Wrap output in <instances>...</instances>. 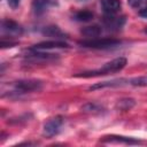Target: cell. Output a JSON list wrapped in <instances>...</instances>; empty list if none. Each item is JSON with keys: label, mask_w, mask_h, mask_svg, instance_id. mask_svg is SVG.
Masks as SVG:
<instances>
[{"label": "cell", "mask_w": 147, "mask_h": 147, "mask_svg": "<svg viewBox=\"0 0 147 147\" xmlns=\"http://www.w3.org/2000/svg\"><path fill=\"white\" fill-rule=\"evenodd\" d=\"M15 87L21 92L38 91L42 87V82L38 79H21L15 83Z\"/></svg>", "instance_id": "cell-4"}, {"label": "cell", "mask_w": 147, "mask_h": 147, "mask_svg": "<svg viewBox=\"0 0 147 147\" xmlns=\"http://www.w3.org/2000/svg\"><path fill=\"white\" fill-rule=\"evenodd\" d=\"M101 8L106 14H116L121 9L119 0H101Z\"/></svg>", "instance_id": "cell-11"}, {"label": "cell", "mask_w": 147, "mask_h": 147, "mask_svg": "<svg viewBox=\"0 0 147 147\" xmlns=\"http://www.w3.org/2000/svg\"><path fill=\"white\" fill-rule=\"evenodd\" d=\"M42 33L48 36V37H54V38H63L65 34L61 31V29L56 25H49V26H46L44 30H42Z\"/></svg>", "instance_id": "cell-12"}, {"label": "cell", "mask_w": 147, "mask_h": 147, "mask_svg": "<svg viewBox=\"0 0 147 147\" xmlns=\"http://www.w3.org/2000/svg\"><path fill=\"white\" fill-rule=\"evenodd\" d=\"M75 20L78 22H88L93 18V14L88 10H80L78 13L75 14Z\"/></svg>", "instance_id": "cell-15"}, {"label": "cell", "mask_w": 147, "mask_h": 147, "mask_svg": "<svg viewBox=\"0 0 147 147\" xmlns=\"http://www.w3.org/2000/svg\"><path fill=\"white\" fill-rule=\"evenodd\" d=\"M69 45L65 41L62 40H48V41H42L37 45H34L33 49L37 51H42V49H51V48H68Z\"/></svg>", "instance_id": "cell-7"}, {"label": "cell", "mask_w": 147, "mask_h": 147, "mask_svg": "<svg viewBox=\"0 0 147 147\" xmlns=\"http://www.w3.org/2000/svg\"><path fill=\"white\" fill-rule=\"evenodd\" d=\"M101 142H116V144H126V145H138L140 144L139 140L133 138L123 137V136H106L101 139Z\"/></svg>", "instance_id": "cell-8"}, {"label": "cell", "mask_w": 147, "mask_h": 147, "mask_svg": "<svg viewBox=\"0 0 147 147\" xmlns=\"http://www.w3.org/2000/svg\"><path fill=\"white\" fill-rule=\"evenodd\" d=\"M127 84H129V79L119 78V79H113V80H108V82L96 83V84L90 86V90H98V88H105V87H118V86H123V85H127Z\"/></svg>", "instance_id": "cell-9"}, {"label": "cell", "mask_w": 147, "mask_h": 147, "mask_svg": "<svg viewBox=\"0 0 147 147\" xmlns=\"http://www.w3.org/2000/svg\"><path fill=\"white\" fill-rule=\"evenodd\" d=\"M16 45V42H11V41H9V42H6V41H1V47L2 48H5V47H13V46H15Z\"/></svg>", "instance_id": "cell-20"}, {"label": "cell", "mask_w": 147, "mask_h": 147, "mask_svg": "<svg viewBox=\"0 0 147 147\" xmlns=\"http://www.w3.org/2000/svg\"><path fill=\"white\" fill-rule=\"evenodd\" d=\"M127 2L132 8L142 9V8L147 7V0H127Z\"/></svg>", "instance_id": "cell-18"}, {"label": "cell", "mask_w": 147, "mask_h": 147, "mask_svg": "<svg viewBox=\"0 0 147 147\" xmlns=\"http://www.w3.org/2000/svg\"><path fill=\"white\" fill-rule=\"evenodd\" d=\"M121 44V40L118 39H114V38H102V39H98V38H92V39H87V40H82L79 41V45H82L83 47H88V48H110V47H115L117 45Z\"/></svg>", "instance_id": "cell-2"}, {"label": "cell", "mask_w": 147, "mask_h": 147, "mask_svg": "<svg viewBox=\"0 0 147 147\" xmlns=\"http://www.w3.org/2000/svg\"><path fill=\"white\" fill-rule=\"evenodd\" d=\"M101 28L99 25H91V26H86L82 30V33L85 36V37H88L90 39L92 38H95L98 37L100 33H101Z\"/></svg>", "instance_id": "cell-14"}, {"label": "cell", "mask_w": 147, "mask_h": 147, "mask_svg": "<svg viewBox=\"0 0 147 147\" xmlns=\"http://www.w3.org/2000/svg\"><path fill=\"white\" fill-rule=\"evenodd\" d=\"M55 3V0H33L32 1V9L33 13L37 15L44 14L51 6Z\"/></svg>", "instance_id": "cell-10"}, {"label": "cell", "mask_w": 147, "mask_h": 147, "mask_svg": "<svg viewBox=\"0 0 147 147\" xmlns=\"http://www.w3.org/2000/svg\"><path fill=\"white\" fill-rule=\"evenodd\" d=\"M82 110L85 113H100L101 107L95 105V103H86L85 106L82 107Z\"/></svg>", "instance_id": "cell-17"}, {"label": "cell", "mask_w": 147, "mask_h": 147, "mask_svg": "<svg viewBox=\"0 0 147 147\" xmlns=\"http://www.w3.org/2000/svg\"><path fill=\"white\" fill-rule=\"evenodd\" d=\"M139 16H141L144 18H147V7H145V8L139 10Z\"/></svg>", "instance_id": "cell-21"}, {"label": "cell", "mask_w": 147, "mask_h": 147, "mask_svg": "<svg viewBox=\"0 0 147 147\" xmlns=\"http://www.w3.org/2000/svg\"><path fill=\"white\" fill-rule=\"evenodd\" d=\"M1 30L3 33H7L9 36H21L23 33V28L11 20H3L1 23Z\"/></svg>", "instance_id": "cell-5"}, {"label": "cell", "mask_w": 147, "mask_h": 147, "mask_svg": "<svg viewBox=\"0 0 147 147\" xmlns=\"http://www.w3.org/2000/svg\"><path fill=\"white\" fill-rule=\"evenodd\" d=\"M7 2H8V5H9V7H10V8L15 9V8H17V7H18V5H20L21 0H7Z\"/></svg>", "instance_id": "cell-19"}, {"label": "cell", "mask_w": 147, "mask_h": 147, "mask_svg": "<svg viewBox=\"0 0 147 147\" xmlns=\"http://www.w3.org/2000/svg\"><path fill=\"white\" fill-rule=\"evenodd\" d=\"M126 65V59L125 57H116L107 63H105L101 68L95 69V70H91V71H84L80 74L75 75L76 77H94V76H103V75H108V74H114L117 71H121L124 67Z\"/></svg>", "instance_id": "cell-1"}, {"label": "cell", "mask_w": 147, "mask_h": 147, "mask_svg": "<svg viewBox=\"0 0 147 147\" xmlns=\"http://www.w3.org/2000/svg\"><path fill=\"white\" fill-rule=\"evenodd\" d=\"M129 84L132 86H138V87H145L147 86V76H141V77H136L129 80Z\"/></svg>", "instance_id": "cell-16"}, {"label": "cell", "mask_w": 147, "mask_h": 147, "mask_svg": "<svg viewBox=\"0 0 147 147\" xmlns=\"http://www.w3.org/2000/svg\"><path fill=\"white\" fill-rule=\"evenodd\" d=\"M103 23L107 28L111 29V30H118L121 29L124 23H125V17L122 16H115V14H106V16L103 17Z\"/></svg>", "instance_id": "cell-6"}, {"label": "cell", "mask_w": 147, "mask_h": 147, "mask_svg": "<svg viewBox=\"0 0 147 147\" xmlns=\"http://www.w3.org/2000/svg\"><path fill=\"white\" fill-rule=\"evenodd\" d=\"M136 106V101L134 99H131V98H124V99H121L118 100L117 105H116V108L122 110V111H127L130 110L131 108H133Z\"/></svg>", "instance_id": "cell-13"}, {"label": "cell", "mask_w": 147, "mask_h": 147, "mask_svg": "<svg viewBox=\"0 0 147 147\" xmlns=\"http://www.w3.org/2000/svg\"><path fill=\"white\" fill-rule=\"evenodd\" d=\"M63 124V117L62 116H55L53 118H51L45 125H44V131L42 134L47 138H52L55 134L59 133L61 126Z\"/></svg>", "instance_id": "cell-3"}, {"label": "cell", "mask_w": 147, "mask_h": 147, "mask_svg": "<svg viewBox=\"0 0 147 147\" xmlns=\"http://www.w3.org/2000/svg\"><path fill=\"white\" fill-rule=\"evenodd\" d=\"M144 32H145V33H147V28H146V29L144 30Z\"/></svg>", "instance_id": "cell-22"}]
</instances>
